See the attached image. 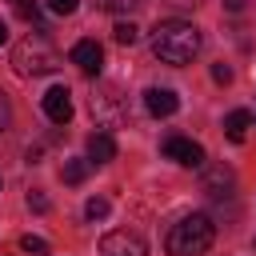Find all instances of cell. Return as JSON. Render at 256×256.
Returning <instances> with one entry per match:
<instances>
[{
	"label": "cell",
	"instance_id": "6da1fadb",
	"mask_svg": "<svg viewBox=\"0 0 256 256\" xmlns=\"http://www.w3.org/2000/svg\"><path fill=\"white\" fill-rule=\"evenodd\" d=\"M200 52V32L188 20H164L152 32V56L160 64H192V56Z\"/></svg>",
	"mask_w": 256,
	"mask_h": 256
},
{
	"label": "cell",
	"instance_id": "7a4b0ae2",
	"mask_svg": "<svg viewBox=\"0 0 256 256\" xmlns=\"http://www.w3.org/2000/svg\"><path fill=\"white\" fill-rule=\"evenodd\" d=\"M212 240H216V224H212V216H204V212H188V216H180V220L168 228L164 248H168V256H204V252L212 248Z\"/></svg>",
	"mask_w": 256,
	"mask_h": 256
},
{
	"label": "cell",
	"instance_id": "3957f363",
	"mask_svg": "<svg viewBox=\"0 0 256 256\" xmlns=\"http://www.w3.org/2000/svg\"><path fill=\"white\" fill-rule=\"evenodd\" d=\"M12 68H16V76H48L60 68V52L52 48V40L44 32H28L12 48Z\"/></svg>",
	"mask_w": 256,
	"mask_h": 256
},
{
	"label": "cell",
	"instance_id": "277c9868",
	"mask_svg": "<svg viewBox=\"0 0 256 256\" xmlns=\"http://www.w3.org/2000/svg\"><path fill=\"white\" fill-rule=\"evenodd\" d=\"M100 256H148V244H144L136 232L116 228V232H108V236L100 240Z\"/></svg>",
	"mask_w": 256,
	"mask_h": 256
},
{
	"label": "cell",
	"instance_id": "5b68a950",
	"mask_svg": "<svg viewBox=\"0 0 256 256\" xmlns=\"http://www.w3.org/2000/svg\"><path fill=\"white\" fill-rule=\"evenodd\" d=\"M164 156L184 164V168H204V148L196 140H188V136H168L164 140Z\"/></svg>",
	"mask_w": 256,
	"mask_h": 256
},
{
	"label": "cell",
	"instance_id": "8992f818",
	"mask_svg": "<svg viewBox=\"0 0 256 256\" xmlns=\"http://www.w3.org/2000/svg\"><path fill=\"white\" fill-rule=\"evenodd\" d=\"M40 104H44V116H48L52 124H68V120H72V92H68L64 84L48 88Z\"/></svg>",
	"mask_w": 256,
	"mask_h": 256
},
{
	"label": "cell",
	"instance_id": "52a82bcc",
	"mask_svg": "<svg viewBox=\"0 0 256 256\" xmlns=\"http://www.w3.org/2000/svg\"><path fill=\"white\" fill-rule=\"evenodd\" d=\"M68 56H72V64H76L80 72H88V76H96L100 64H104V48H100L96 40H76Z\"/></svg>",
	"mask_w": 256,
	"mask_h": 256
},
{
	"label": "cell",
	"instance_id": "ba28073f",
	"mask_svg": "<svg viewBox=\"0 0 256 256\" xmlns=\"http://www.w3.org/2000/svg\"><path fill=\"white\" fill-rule=\"evenodd\" d=\"M232 188H236V176H232V168H224V164H212V168H204V192H208L212 200H220V196H232Z\"/></svg>",
	"mask_w": 256,
	"mask_h": 256
},
{
	"label": "cell",
	"instance_id": "9c48e42d",
	"mask_svg": "<svg viewBox=\"0 0 256 256\" xmlns=\"http://www.w3.org/2000/svg\"><path fill=\"white\" fill-rule=\"evenodd\" d=\"M144 108H148L152 116H172V112L180 108V100H176L172 88H148V92H144Z\"/></svg>",
	"mask_w": 256,
	"mask_h": 256
},
{
	"label": "cell",
	"instance_id": "30bf717a",
	"mask_svg": "<svg viewBox=\"0 0 256 256\" xmlns=\"http://www.w3.org/2000/svg\"><path fill=\"white\" fill-rule=\"evenodd\" d=\"M112 156H116V140H112V132H104V128L92 132V136H88V160H92V164H108Z\"/></svg>",
	"mask_w": 256,
	"mask_h": 256
},
{
	"label": "cell",
	"instance_id": "8fae6325",
	"mask_svg": "<svg viewBox=\"0 0 256 256\" xmlns=\"http://www.w3.org/2000/svg\"><path fill=\"white\" fill-rule=\"evenodd\" d=\"M248 128H252V112H244V108L228 112V120H224V132H228V140H232V144H240Z\"/></svg>",
	"mask_w": 256,
	"mask_h": 256
},
{
	"label": "cell",
	"instance_id": "7c38bea8",
	"mask_svg": "<svg viewBox=\"0 0 256 256\" xmlns=\"http://www.w3.org/2000/svg\"><path fill=\"white\" fill-rule=\"evenodd\" d=\"M92 160H64V184H84Z\"/></svg>",
	"mask_w": 256,
	"mask_h": 256
},
{
	"label": "cell",
	"instance_id": "4fadbf2b",
	"mask_svg": "<svg viewBox=\"0 0 256 256\" xmlns=\"http://www.w3.org/2000/svg\"><path fill=\"white\" fill-rule=\"evenodd\" d=\"M136 36H140V28L132 20H116V28H112V40L116 44H136Z\"/></svg>",
	"mask_w": 256,
	"mask_h": 256
},
{
	"label": "cell",
	"instance_id": "5bb4252c",
	"mask_svg": "<svg viewBox=\"0 0 256 256\" xmlns=\"http://www.w3.org/2000/svg\"><path fill=\"white\" fill-rule=\"evenodd\" d=\"M112 96H116V92H104V96H92V112H96V116H112V120H116V116H120V108L112 104Z\"/></svg>",
	"mask_w": 256,
	"mask_h": 256
},
{
	"label": "cell",
	"instance_id": "9a60e30c",
	"mask_svg": "<svg viewBox=\"0 0 256 256\" xmlns=\"http://www.w3.org/2000/svg\"><path fill=\"white\" fill-rule=\"evenodd\" d=\"M136 4H140V0H96V8H100V12H112V16H128Z\"/></svg>",
	"mask_w": 256,
	"mask_h": 256
},
{
	"label": "cell",
	"instance_id": "2e32d148",
	"mask_svg": "<svg viewBox=\"0 0 256 256\" xmlns=\"http://www.w3.org/2000/svg\"><path fill=\"white\" fill-rule=\"evenodd\" d=\"M84 216H88L92 224H100V220L108 216V200H104V196H92V200L84 204Z\"/></svg>",
	"mask_w": 256,
	"mask_h": 256
},
{
	"label": "cell",
	"instance_id": "e0dca14e",
	"mask_svg": "<svg viewBox=\"0 0 256 256\" xmlns=\"http://www.w3.org/2000/svg\"><path fill=\"white\" fill-rule=\"evenodd\" d=\"M20 248L32 256H48V240H40V236H20Z\"/></svg>",
	"mask_w": 256,
	"mask_h": 256
},
{
	"label": "cell",
	"instance_id": "ac0fdd59",
	"mask_svg": "<svg viewBox=\"0 0 256 256\" xmlns=\"http://www.w3.org/2000/svg\"><path fill=\"white\" fill-rule=\"evenodd\" d=\"M80 8V0H48V12H56V16H72Z\"/></svg>",
	"mask_w": 256,
	"mask_h": 256
},
{
	"label": "cell",
	"instance_id": "d6986e66",
	"mask_svg": "<svg viewBox=\"0 0 256 256\" xmlns=\"http://www.w3.org/2000/svg\"><path fill=\"white\" fill-rule=\"evenodd\" d=\"M8 124H12V104H8V96L0 92V136L8 132Z\"/></svg>",
	"mask_w": 256,
	"mask_h": 256
},
{
	"label": "cell",
	"instance_id": "ffe728a7",
	"mask_svg": "<svg viewBox=\"0 0 256 256\" xmlns=\"http://www.w3.org/2000/svg\"><path fill=\"white\" fill-rule=\"evenodd\" d=\"M212 80L216 84H232V68L228 64H212Z\"/></svg>",
	"mask_w": 256,
	"mask_h": 256
},
{
	"label": "cell",
	"instance_id": "44dd1931",
	"mask_svg": "<svg viewBox=\"0 0 256 256\" xmlns=\"http://www.w3.org/2000/svg\"><path fill=\"white\" fill-rule=\"evenodd\" d=\"M28 208L32 212H48V196L44 192H28Z\"/></svg>",
	"mask_w": 256,
	"mask_h": 256
},
{
	"label": "cell",
	"instance_id": "7402d4cb",
	"mask_svg": "<svg viewBox=\"0 0 256 256\" xmlns=\"http://www.w3.org/2000/svg\"><path fill=\"white\" fill-rule=\"evenodd\" d=\"M12 4H16V12H20V16H28V20L36 16V4H32V0H12Z\"/></svg>",
	"mask_w": 256,
	"mask_h": 256
},
{
	"label": "cell",
	"instance_id": "603a6c76",
	"mask_svg": "<svg viewBox=\"0 0 256 256\" xmlns=\"http://www.w3.org/2000/svg\"><path fill=\"white\" fill-rule=\"evenodd\" d=\"M224 8H228V12H240V8H244V0H224Z\"/></svg>",
	"mask_w": 256,
	"mask_h": 256
},
{
	"label": "cell",
	"instance_id": "cb8c5ba5",
	"mask_svg": "<svg viewBox=\"0 0 256 256\" xmlns=\"http://www.w3.org/2000/svg\"><path fill=\"white\" fill-rule=\"evenodd\" d=\"M0 44H8V24L0 20Z\"/></svg>",
	"mask_w": 256,
	"mask_h": 256
},
{
	"label": "cell",
	"instance_id": "d4e9b609",
	"mask_svg": "<svg viewBox=\"0 0 256 256\" xmlns=\"http://www.w3.org/2000/svg\"><path fill=\"white\" fill-rule=\"evenodd\" d=\"M252 248H256V240H252Z\"/></svg>",
	"mask_w": 256,
	"mask_h": 256
},
{
	"label": "cell",
	"instance_id": "484cf974",
	"mask_svg": "<svg viewBox=\"0 0 256 256\" xmlns=\"http://www.w3.org/2000/svg\"><path fill=\"white\" fill-rule=\"evenodd\" d=\"M0 184H4V180H0Z\"/></svg>",
	"mask_w": 256,
	"mask_h": 256
}]
</instances>
